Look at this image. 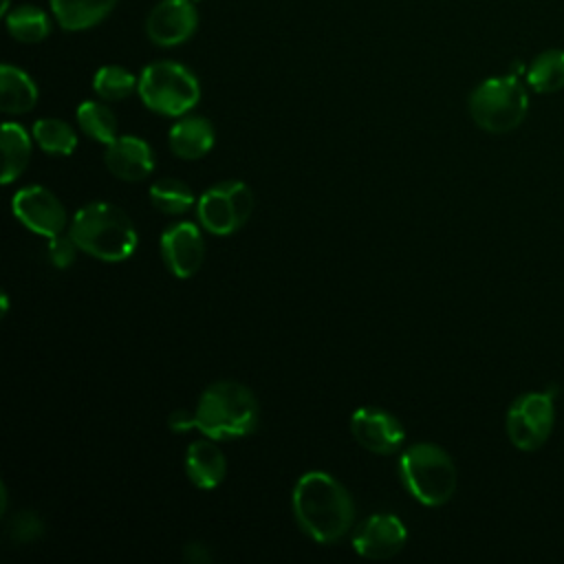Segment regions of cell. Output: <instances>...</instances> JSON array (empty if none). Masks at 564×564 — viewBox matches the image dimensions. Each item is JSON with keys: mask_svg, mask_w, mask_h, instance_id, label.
Here are the masks:
<instances>
[{"mask_svg": "<svg viewBox=\"0 0 564 564\" xmlns=\"http://www.w3.org/2000/svg\"><path fill=\"white\" fill-rule=\"evenodd\" d=\"M139 86V79L123 66H101L93 77V88L104 101H119L130 97Z\"/></svg>", "mask_w": 564, "mask_h": 564, "instance_id": "cb8c5ba5", "label": "cell"}, {"mask_svg": "<svg viewBox=\"0 0 564 564\" xmlns=\"http://www.w3.org/2000/svg\"><path fill=\"white\" fill-rule=\"evenodd\" d=\"M187 551H192V555H187V557L194 560V562H205V560H207V555H200V553H203V546H200V544H189Z\"/></svg>", "mask_w": 564, "mask_h": 564, "instance_id": "f1b7e54d", "label": "cell"}, {"mask_svg": "<svg viewBox=\"0 0 564 564\" xmlns=\"http://www.w3.org/2000/svg\"><path fill=\"white\" fill-rule=\"evenodd\" d=\"M42 520L33 511H20L9 522V535L13 542H33L42 535Z\"/></svg>", "mask_w": 564, "mask_h": 564, "instance_id": "484cf974", "label": "cell"}, {"mask_svg": "<svg viewBox=\"0 0 564 564\" xmlns=\"http://www.w3.org/2000/svg\"><path fill=\"white\" fill-rule=\"evenodd\" d=\"M399 474L414 500L427 507L445 505L458 482L452 456L434 443H414L399 458Z\"/></svg>", "mask_w": 564, "mask_h": 564, "instance_id": "277c9868", "label": "cell"}, {"mask_svg": "<svg viewBox=\"0 0 564 564\" xmlns=\"http://www.w3.org/2000/svg\"><path fill=\"white\" fill-rule=\"evenodd\" d=\"M37 104L35 82L18 66L2 64L0 68V108L9 115L29 112Z\"/></svg>", "mask_w": 564, "mask_h": 564, "instance_id": "ac0fdd59", "label": "cell"}, {"mask_svg": "<svg viewBox=\"0 0 564 564\" xmlns=\"http://www.w3.org/2000/svg\"><path fill=\"white\" fill-rule=\"evenodd\" d=\"M553 394L555 390L527 392L509 405L505 427L513 447L533 452L546 443L555 425Z\"/></svg>", "mask_w": 564, "mask_h": 564, "instance_id": "ba28073f", "label": "cell"}, {"mask_svg": "<svg viewBox=\"0 0 564 564\" xmlns=\"http://www.w3.org/2000/svg\"><path fill=\"white\" fill-rule=\"evenodd\" d=\"M529 110V97L516 75L489 77L469 95V115L487 132L502 134L518 128Z\"/></svg>", "mask_w": 564, "mask_h": 564, "instance_id": "8992f818", "label": "cell"}, {"mask_svg": "<svg viewBox=\"0 0 564 564\" xmlns=\"http://www.w3.org/2000/svg\"><path fill=\"white\" fill-rule=\"evenodd\" d=\"M7 29L11 37L24 44H37L48 37L51 33V20L48 15L31 4L15 7L13 11L7 13Z\"/></svg>", "mask_w": 564, "mask_h": 564, "instance_id": "44dd1931", "label": "cell"}, {"mask_svg": "<svg viewBox=\"0 0 564 564\" xmlns=\"http://www.w3.org/2000/svg\"><path fill=\"white\" fill-rule=\"evenodd\" d=\"M291 507L300 529L319 544L344 538L355 518L348 489L326 471L302 474L293 487Z\"/></svg>", "mask_w": 564, "mask_h": 564, "instance_id": "6da1fadb", "label": "cell"}, {"mask_svg": "<svg viewBox=\"0 0 564 564\" xmlns=\"http://www.w3.org/2000/svg\"><path fill=\"white\" fill-rule=\"evenodd\" d=\"M33 139L46 154H55V156H68L77 148L75 130L64 119H55V117L37 119L33 123Z\"/></svg>", "mask_w": 564, "mask_h": 564, "instance_id": "7402d4cb", "label": "cell"}, {"mask_svg": "<svg viewBox=\"0 0 564 564\" xmlns=\"http://www.w3.org/2000/svg\"><path fill=\"white\" fill-rule=\"evenodd\" d=\"M214 128L205 117H183L178 119L167 134V143L170 150L185 159V161H194L205 156L212 148H214Z\"/></svg>", "mask_w": 564, "mask_h": 564, "instance_id": "2e32d148", "label": "cell"}, {"mask_svg": "<svg viewBox=\"0 0 564 564\" xmlns=\"http://www.w3.org/2000/svg\"><path fill=\"white\" fill-rule=\"evenodd\" d=\"M137 93L141 101L165 117H181L189 112L200 99L196 75L178 62H152L139 77Z\"/></svg>", "mask_w": 564, "mask_h": 564, "instance_id": "5b68a950", "label": "cell"}, {"mask_svg": "<svg viewBox=\"0 0 564 564\" xmlns=\"http://www.w3.org/2000/svg\"><path fill=\"white\" fill-rule=\"evenodd\" d=\"M185 471L198 489H214L225 480L227 460L214 438L194 441L185 452Z\"/></svg>", "mask_w": 564, "mask_h": 564, "instance_id": "9a60e30c", "label": "cell"}, {"mask_svg": "<svg viewBox=\"0 0 564 564\" xmlns=\"http://www.w3.org/2000/svg\"><path fill=\"white\" fill-rule=\"evenodd\" d=\"M2 183L15 181L31 159V137L29 132L13 121L2 123Z\"/></svg>", "mask_w": 564, "mask_h": 564, "instance_id": "d6986e66", "label": "cell"}, {"mask_svg": "<svg viewBox=\"0 0 564 564\" xmlns=\"http://www.w3.org/2000/svg\"><path fill=\"white\" fill-rule=\"evenodd\" d=\"M194 2H200V0H194Z\"/></svg>", "mask_w": 564, "mask_h": 564, "instance_id": "4dcf8cb0", "label": "cell"}, {"mask_svg": "<svg viewBox=\"0 0 564 564\" xmlns=\"http://www.w3.org/2000/svg\"><path fill=\"white\" fill-rule=\"evenodd\" d=\"M408 540L405 524L392 513L366 518L352 535V549L366 560L394 557Z\"/></svg>", "mask_w": 564, "mask_h": 564, "instance_id": "7c38bea8", "label": "cell"}, {"mask_svg": "<svg viewBox=\"0 0 564 564\" xmlns=\"http://www.w3.org/2000/svg\"><path fill=\"white\" fill-rule=\"evenodd\" d=\"M161 256L176 278L194 275L205 258V242L194 223L170 225L161 236Z\"/></svg>", "mask_w": 564, "mask_h": 564, "instance_id": "4fadbf2b", "label": "cell"}, {"mask_svg": "<svg viewBox=\"0 0 564 564\" xmlns=\"http://www.w3.org/2000/svg\"><path fill=\"white\" fill-rule=\"evenodd\" d=\"M196 427V416L189 410H176L170 414V430L174 432H187Z\"/></svg>", "mask_w": 564, "mask_h": 564, "instance_id": "83f0119b", "label": "cell"}, {"mask_svg": "<svg viewBox=\"0 0 564 564\" xmlns=\"http://www.w3.org/2000/svg\"><path fill=\"white\" fill-rule=\"evenodd\" d=\"M68 236L79 251L104 262L128 260L137 247V231L128 214L106 200L79 207L70 220Z\"/></svg>", "mask_w": 564, "mask_h": 564, "instance_id": "7a4b0ae2", "label": "cell"}, {"mask_svg": "<svg viewBox=\"0 0 564 564\" xmlns=\"http://www.w3.org/2000/svg\"><path fill=\"white\" fill-rule=\"evenodd\" d=\"M196 26L194 0H161L145 20V33L156 46H178L194 35Z\"/></svg>", "mask_w": 564, "mask_h": 564, "instance_id": "30bf717a", "label": "cell"}, {"mask_svg": "<svg viewBox=\"0 0 564 564\" xmlns=\"http://www.w3.org/2000/svg\"><path fill=\"white\" fill-rule=\"evenodd\" d=\"M77 123L79 128L95 141L108 145L117 134V117L115 112L101 101H82L77 108Z\"/></svg>", "mask_w": 564, "mask_h": 564, "instance_id": "603a6c76", "label": "cell"}, {"mask_svg": "<svg viewBox=\"0 0 564 564\" xmlns=\"http://www.w3.org/2000/svg\"><path fill=\"white\" fill-rule=\"evenodd\" d=\"M77 245L70 236H53L48 238V245H46V258L48 262L55 267V269H66L75 262V253H77Z\"/></svg>", "mask_w": 564, "mask_h": 564, "instance_id": "4316f807", "label": "cell"}, {"mask_svg": "<svg viewBox=\"0 0 564 564\" xmlns=\"http://www.w3.org/2000/svg\"><path fill=\"white\" fill-rule=\"evenodd\" d=\"M57 24L64 31H86L106 20L117 0H48Z\"/></svg>", "mask_w": 564, "mask_h": 564, "instance_id": "e0dca14e", "label": "cell"}, {"mask_svg": "<svg viewBox=\"0 0 564 564\" xmlns=\"http://www.w3.org/2000/svg\"><path fill=\"white\" fill-rule=\"evenodd\" d=\"M13 216L33 234H40L44 238L59 236L66 229V209L59 203V198L42 187V185H29L15 192L11 200Z\"/></svg>", "mask_w": 564, "mask_h": 564, "instance_id": "9c48e42d", "label": "cell"}, {"mask_svg": "<svg viewBox=\"0 0 564 564\" xmlns=\"http://www.w3.org/2000/svg\"><path fill=\"white\" fill-rule=\"evenodd\" d=\"M253 212V194L240 181H223L205 189L196 203L198 223L214 236L240 229Z\"/></svg>", "mask_w": 564, "mask_h": 564, "instance_id": "52a82bcc", "label": "cell"}, {"mask_svg": "<svg viewBox=\"0 0 564 564\" xmlns=\"http://www.w3.org/2000/svg\"><path fill=\"white\" fill-rule=\"evenodd\" d=\"M9 2H11V0H2V9H0L2 13H7V9H9Z\"/></svg>", "mask_w": 564, "mask_h": 564, "instance_id": "f546056e", "label": "cell"}, {"mask_svg": "<svg viewBox=\"0 0 564 564\" xmlns=\"http://www.w3.org/2000/svg\"><path fill=\"white\" fill-rule=\"evenodd\" d=\"M152 205L163 214H183L192 207L194 194L178 178H161L150 187Z\"/></svg>", "mask_w": 564, "mask_h": 564, "instance_id": "d4e9b609", "label": "cell"}, {"mask_svg": "<svg viewBox=\"0 0 564 564\" xmlns=\"http://www.w3.org/2000/svg\"><path fill=\"white\" fill-rule=\"evenodd\" d=\"M355 441L372 454H392L405 441V430L399 419L381 408H359L350 416Z\"/></svg>", "mask_w": 564, "mask_h": 564, "instance_id": "8fae6325", "label": "cell"}, {"mask_svg": "<svg viewBox=\"0 0 564 564\" xmlns=\"http://www.w3.org/2000/svg\"><path fill=\"white\" fill-rule=\"evenodd\" d=\"M196 430L207 438L247 436L258 425V401L253 392L238 381H216L205 388L196 410Z\"/></svg>", "mask_w": 564, "mask_h": 564, "instance_id": "3957f363", "label": "cell"}, {"mask_svg": "<svg viewBox=\"0 0 564 564\" xmlns=\"http://www.w3.org/2000/svg\"><path fill=\"white\" fill-rule=\"evenodd\" d=\"M527 82L535 93H557L564 88V51H542L527 68Z\"/></svg>", "mask_w": 564, "mask_h": 564, "instance_id": "ffe728a7", "label": "cell"}, {"mask_svg": "<svg viewBox=\"0 0 564 564\" xmlns=\"http://www.w3.org/2000/svg\"><path fill=\"white\" fill-rule=\"evenodd\" d=\"M104 163L112 176L121 181H143L154 170L152 148L132 134H121L106 145Z\"/></svg>", "mask_w": 564, "mask_h": 564, "instance_id": "5bb4252c", "label": "cell"}]
</instances>
